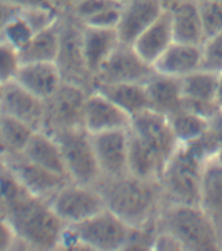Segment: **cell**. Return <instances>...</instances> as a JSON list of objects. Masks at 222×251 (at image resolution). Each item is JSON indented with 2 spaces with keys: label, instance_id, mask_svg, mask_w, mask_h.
Masks as SVG:
<instances>
[{
  "label": "cell",
  "instance_id": "7c38bea8",
  "mask_svg": "<svg viewBox=\"0 0 222 251\" xmlns=\"http://www.w3.org/2000/svg\"><path fill=\"white\" fill-rule=\"evenodd\" d=\"M7 168L31 195L47 201L63 184L70 180L66 176L35 164L23 153L7 156Z\"/></svg>",
  "mask_w": 222,
  "mask_h": 251
},
{
  "label": "cell",
  "instance_id": "d590c367",
  "mask_svg": "<svg viewBox=\"0 0 222 251\" xmlns=\"http://www.w3.org/2000/svg\"><path fill=\"white\" fill-rule=\"evenodd\" d=\"M17 235L7 216L0 215V251L15 250Z\"/></svg>",
  "mask_w": 222,
  "mask_h": 251
},
{
  "label": "cell",
  "instance_id": "3957f363",
  "mask_svg": "<svg viewBox=\"0 0 222 251\" xmlns=\"http://www.w3.org/2000/svg\"><path fill=\"white\" fill-rule=\"evenodd\" d=\"M156 226L172 234L182 250H221L219 231L199 204L164 203Z\"/></svg>",
  "mask_w": 222,
  "mask_h": 251
},
{
  "label": "cell",
  "instance_id": "d4e9b609",
  "mask_svg": "<svg viewBox=\"0 0 222 251\" xmlns=\"http://www.w3.org/2000/svg\"><path fill=\"white\" fill-rule=\"evenodd\" d=\"M23 154L35 164L68 178L58 140L55 139L54 135H51L45 129H37L33 133L26 148L24 149Z\"/></svg>",
  "mask_w": 222,
  "mask_h": 251
},
{
  "label": "cell",
  "instance_id": "4dcf8cb0",
  "mask_svg": "<svg viewBox=\"0 0 222 251\" xmlns=\"http://www.w3.org/2000/svg\"><path fill=\"white\" fill-rule=\"evenodd\" d=\"M205 39L222 31L221 0H197Z\"/></svg>",
  "mask_w": 222,
  "mask_h": 251
},
{
  "label": "cell",
  "instance_id": "6da1fadb",
  "mask_svg": "<svg viewBox=\"0 0 222 251\" xmlns=\"http://www.w3.org/2000/svg\"><path fill=\"white\" fill-rule=\"evenodd\" d=\"M0 188L7 203V219L17 235L15 249H59L66 224L50 203L31 195L7 166L0 170Z\"/></svg>",
  "mask_w": 222,
  "mask_h": 251
},
{
  "label": "cell",
  "instance_id": "83f0119b",
  "mask_svg": "<svg viewBox=\"0 0 222 251\" xmlns=\"http://www.w3.org/2000/svg\"><path fill=\"white\" fill-rule=\"evenodd\" d=\"M59 45L60 19L49 27L35 31L26 46L20 50L21 62H55L58 56Z\"/></svg>",
  "mask_w": 222,
  "mask_h": 251
},
{
  "label": "cell",
  "instance_id": "1f68e13d",
  "mask_svg": "<svg viewBox=\"0 0 222 251\" xmlns=\"http://www.w3.org/2000/svg\"><path fill=\"white\" fill-rule=\"evenodd\" d=\"M21 63L20 51L0 38V82L8 84L15 81Z\"/></svg>",
  "mask_w": 222,
  "mask_h": 251
},
{
  "label": "cell",
  "instance_id": "60d3db41",
  "mask_svg": "<svg viewBox=\"0 0 222 251\" xmlns=\"http://www.w3.org/2000/svg\"><path fill=\"white\" fill-rule=\"evenodd\" d=\"M216 103L219 106V109L222 111V71L220 72L219 78V88H217V96H216Z\"/></svg>",
  "mask_w": 222,
  "mask_h": 251
},
{
  "label": "cell",
  "instance_id": "e575fe53",
  "mask_svg": "<svg viewBox=\"0 0 222 251\" xmlns=\"http://www.w3.org/2000/svg\"><path fill=\"white\" fill-rule=\"evenodd\" d=\"M203 68L211 71H222V31L203 43Z\"/></svg>",
  "mask_w": 222,
  "mask_h": 251
},
{
  "label": "cell",
  "instance_id": "8d00e7d4",
  "mask_svg": "<svg viewBox=\"0 0 222 251\" xmlns=\"http://www.w3.org/2000/svg\"><path fill=\"white\" fill-rule=\"evenodd\" d=\"M153 250H182V246L172 234H169L168 231L160 230L157 229L156 235L153 238Z\"/></svg>",
  "mask_w": 222,
  "mask_h": 251
},
{
  "label": "cell",
  "instance_id": "ac0fdd59",
  "mask_svg": "<svg viewBox=\"0 0 222 251\" xmlns=\"http://www.w3.org/2000/svg\"><path fill=\"white\" fill-rule=\"evenodd\" d=\"M156 72L182 78L203 68V45L174 42L153 64Z\"/></svg>",
  "mask_w": 222,
  "mask_h": 251
},
{
  "label": "cell",
  "instance_id": "ba28073f",
  "mask_svg": "<svg viewBox=\"0 0 222 251\" xmlns=\"http://www.w3.org/2000/svg\"><path fill=\"white\" fill-rule=\"evenodd\" d=\"M90 90L74 82L63 81L56 92L45 101V119L41 129L56 133L82 127V113Z\"/></svg>",
  "mask_w": 222,
  "mask_h": 251
},
{
  "label": "cell",
  "instance_id": "ab89813d",
  "mask_svg": "<svg viewBox=\"0 0 222 251\" xmlns=\"http://www.w3.org/2000/svg\"><path fill=\"white\" fill-rule=\"evenodd\" d=\"M49 1L60 13H68L78 3V0H49Z\"/></svg>",
  "mask_w": 222,
  "mask_h": 251
},
{
  "label": "cell",
  "instance_id": "30bf717a",
  "mask_svg": "<svg viewBox=\"0 0 222 251\" xmlns=\"http://www.w3.org/2000/svg\"><path fill=\"white\" fill-rule=\"evenodd\" d=\"M153 72L152 64L145 62L132 45L119 42L96 75V85L123 82L144 84Z\"/></svg>",
  "mask_w": 222,
  "mask_h": 251
},
{
  "label": "cell",
  "instance_id": "f1b7e54d",
  "mask_svg": "<svg viewBox=\"0 0 222 251\" xmlns=\"http://www.w3.org/2000/svg\"><path fill=\"white\" fill-rule=\"evenodd\" d=\"M169 118L179 144H190L199 140L211 128V119L186 106L169 115Z\"/></svg>",
  "mask_w": 222,
  "mask_h": 251
},
{
  "label": "cell",
  "instance_id": "b9f144b4",
  "mask_svg": "<svg viewBox=\"0 0 222 251\" xmlns=\"http://www.w3.org/2000/svg\"><path fill=\"white\" fill-rule=\"evenodd\" d=\"M0 215L7 216V203H5V198H4L1 188H0Z\"/></svg>",
  "mask_w": 222,
  "mask_h": 251
},
{
  "label": "cell",
  "instance_id": "ee69618b",
  "mask_svg": "<svg viewBox=\"0 0 222 251\" xmlns=\"http://www.w3.org/2000/svg\"><path fill=\"white\" fill-rule=\"evenodd\" d=\"M175 1H178V0H161V3L164 4L165 8L170 7L173 3H175Z\"/></svg>",
  "mask_w": 222,
  "mask_h": 251
},
{
  "label": "cell",
  "instance_id": "bcb514c9",
  "mask_svg": "<svg viewBox=\"0 0 222 251\" xmlns=\"http://www.w3.org/2000/svg\"><path fill=\"white\" fill-rule=\"evenodd\" d=\"M220 247H221V250H222V234L220 235Z\"/></svg>",
  "mask_w": 222,
  "mask_h": 251
},
{
  "label": "cell",
  "instance_id": "7a4b0ae2",
  "mask_svg": "<svg viewBox=\"0 0 222 251\" xmlns=\"http://www.w3.org/2000/svg\"><path fill=\"white\" fill-rule=\"evenodd\" d=\"M96 187L105 207L132 227H143L157 221L164 205L158 179H145L133 174L101 176Z\"/></svg>",
  "mask_w": 222,
  "mask_h": 251
},
{
  "label": "cell",
  "instance_id": "2e32d148",
  "mask_svg": "<svg viewBox=\"0 0 222 251\" xmlns=\"http://www.w3.org/2000/svg\"><path fill=\"white\" fill-rule=\"evenodd\" d=\"M166 8L161 0H125L117 25L121 42L132 45L139 35L147 30Z\"/></svg>",
  "mask_w": 222,
  "mask_h": 251
},
{
  "label": "cell",
  "instance_id": "f35d334b",
  "mask_svg": "<svg viewBox=\"0 0 222 251\" xmlns=\"http://www.w3.org/2000/svg\"><path fill=\"white\" fill-rule=\"evenodd\" d=\"M12 5H15L19 9H30V8H41V7H50L54 8L51 5L49 0H5Z\"/></svg>",
  "mask_w": 222,
  "mask_h": 251
},
{
  "label": "cell",
  "instance_id": "484cf974",
  "mask_svg": "<svg viewBox=\"0 0 222 251\" xmlns=\"http://www.w3.org/2000/svg\"><path fill=\"white\" fill-rule=\"evenodd\" d=\"M94 89L105 94L131 117L149 109V100L144 84L123 82V84H98Z\"/></svg>",
  "mask_w": 222,
  "mask_h": 251
},
{
  "label": "cell",
  "instance_id": "7bdbcfd3",
  "mask_svg": "<svg viewBox=\"0 0 222 251\" xmlns=\"http://www.w3.org/2000/svg\"><path fill=\"white\" fill-rule=\"evenodd\" d=\"M7 166V153L0 147V170H3Z\"/></svg>",
  "mask_w": 222,
  "mask_h": 251
},
{
  "label": "cell",
  "instance_id": "4316f807",
  "mask_svg": "<svg viewBox=\"0 0 222 251\" xmlns=\"http://www.w3.org/2000/svg\"><path fill=\"white\" fill-rule=\"evenodd\" d=\"M162 170H164V164L160 160V157L157 156L156 152L129 129V174L145 178V179H158Z\"/></svg>",
  "mask_w": 222,
  "mask_h": 251
},
{
  "label": "cell",
  "instance_id": "4fadbf2b",
  "mask_svg": "<svg viewBox=\"0 0 222 251\" xmlns=\"http://www.w3.org/2000/svg\"><path fill=\"white\" fill-rule=\"evenodd\" d=\"M131 122L132 117L105 94L96 89L88 93L82 113V127L89 133L129 129Z\"/></svg>",
  "mask_w": 222,
  "mask_h": 251
},
{
  "label": "cell",
  "instance_id": "8fae6325",
  "mask_svg": "<svg viewBox=\"0 0 222 251\" xmlns=\"http://www.w3.org/2000/svg\"><path fill=\"white\" fill-rule=\"evenodd\" d=\"M129 129L156 152L162 161L164 168L169 158L180 145L174 133L169 115L152 109L141 111L132 117Z\"/></svg>",
  "mask_w": 222,
  "mask_h": 251
},
{
  "label": "cell",
  "instance_id": "9c48e42d",
  "mask_svg": "<svg viewBox=\"0 0 222 251\" xmlns=\"http://www.w3.org/2000/svg\"><path fill=\"white\" fill-rule=\"evenodd\" d=\"M49 203L66 225L81 223L105 209V201L98 188L68 180L63 184Z\"/></svg>",
  "mask_w": 222,
  "mask_h": 251
},
{
  "label": "cell",
  "instance_id": "ffe728a7",
  "mask_svg": "<svg viewBox=\"0 0 222 251\" xmlns=\"http://www.w3.org/2000/svg\"><path fill=\"white\" fill-rule=\"evenodd\" d=\"M166 9L172 19L175 41L194 45H203L205 42L197 0H178Z\"/></svg>",
  "mask_w": 222,
  "mask_h": 251
},
{
  "label": "cell",
  "instance_id": "d6a6232c",
  "mask_svg": "<svg viewBox=\"0 0 222 251\" xmlns=\"http://www.w3.org/2000/svg\"><path fill=\"white\" fill-rule=\"evenodd\" d=\"M34 33L35 31L33 30V27L27 24V21L21 16V13H19L5 26V29H4L1 35H0V38L7 41L9 45H12V46L16 47L20 51L21 49L26 46L27 42L34 35Z\"/></svg>",
  "mask_w": 222,
  "mask_h": 251
},
{
  "label": "cell",
  "instance_id": "603a6c76",
  "mask_svg": "<svg viewBox=\"0 0 222 251\" xmlns=\"http://www.w3.org/2000/svg\"><path fill=\"white\" fill-rule=\"evenodd\" d=\"M174 41L172 19L168 9H165L164 13L139 35L132 46L145 62L153 66Z\"/></svg>",
  "mask_w": 222,
  "mask_h": 251
},
{
  "label": "cell",
  "instance_id": "9a60e30c",
  "mask_svg": "<svg viewBox=\"0 0 222 251\" xmlns=\"http://www.w3.org/2000/svg\"><path fill=\"white\" fill-rule=\"evenodd\" d=\"M220 72L201 68L180 78L184 106L212 119L220 109L216 103Z\"/></svg>",
  "mask_w": 222,
  "mask_h": 251
},
{
  "label": "cell",
  "instance_id": "5b68a950",
  "mask_svg": "<svg viewBox=\"0 0 222 251\" xmlns=\"http://www.w3.org/2000/svg\"><path fill=\"white\" fill-rule=\"evenodd\" d=\"M85 250H124L133 227L107 208L81 223L67 225Z\"/></svg>",
  "mask_w": 222,
  "mask_h": 251
},
{
  "label": "cell",
  "instance_id": "44dd1931",
  "mask_svg": "<svg viewBox=\"0 0 222 251\" xmlns=\"http://www.w3.org/2000/svg\"><path fill=\"white\" fill-rule=\"evenodd\" d=\"M144 85L148 94L149 109L165 115H172L184 106L180 78L158 74L154 71L152 76L144 82Z\"/></svg>",
  "mask_w": 222,
  "mask_h": 251
},
{
  "label": "cell",
  "instance_id": "cb8c5ba5",
  "mask_svg": "<svg viewBox=\"0 0 222 251\" xmlns=\"http://www.w3.org/2000/svg\"><path fill=\"white\" fill-rule=\"evenodd\" d=\"M117 29L86 26L82 27V49L86 66L96 80V75L114 49L119 45Z\"/></svg>",
  "mask_w": 222,
  "mask_h": 251
},
{
  "label": "cell",
  "instance_id": "7402d4cb",
  "mask_svg": "<svg viewBox=\"0 0 222 251\" xmlns=\"http://www.w3.org/2000/svg\"><path fill=\"white\" fill-rule=\"evenodd\" d=\"M199 205L222 234V164L215 157L205 161L201 178Z\"/></svg>",
  "mask_w": 222,
  "mask_h": 251
},
{
  "label": "cell",
  "instance_id": "5bb4252c",
  "mask_svg": "<svg viewBox=\"0 0 222 251\" xmlns=\"http://www.w3.org/2000/svg\"><path fill=\"white\" fill-rule=\"evenodd\" d=\"M90 135L102 176H119L129 173V129H114Z\"/></svg>",
  "mask_w": 222,
  "mask_h": 251
},
{
  "label": "cell",
  "instance_id": "277c9868",
  "mask_svg": "<svg viewBox=\"0 0 222 251\" xmlns=\"http://www.w3.org/2000/svg\"><path fill=\"white\" fill-rule=\"evenodd\" d=\"M205 161L191 144L178 147L158 178L165 203L199 204Z\"/></svg>",
  "mask_w": 222,
  "mask_h": 251
},
{
  "label": "cell",
  "instance_id": "8992f818",
  "mask_svg": "<svg viewBox=\"0 0 222 251\" xmlns=\"http://www.w3.org/2000/svg\"><path fill=\"white\" fill-rule=\"evenodd\" d=\"M51 135H54L62 149L68 178L77 183L96 186L102 176L92 135L84 127L64 129Z\"/></svg>",
  "mask_w": 222,
  "mask_h": 251
},
{
  "label": "cell",
  "instance_id": "836d02e7",
  "mask_svg": "<svg viewBox=\"0 0 222 251\" xmlns=\"http://www.w3.org/2000/svg\"><path fill=\"white\" fill-rule=\"evenodd\" d=\"M123 4L124 0H78V3L68 13L82 24L102 12L122 7Z\"/></svg>",
  "mask_w": 222,
  "mask_h": 251
},
{
  "label": "cell",
  "instance_id": "f6af8a7d",
  "mask_svg": "<svg viewBox=\"0 0 222 251\" xmlns=\"http://www.w3.org/2000/svg\"><path fill=\"white\" fill-rule=\"evenodd\" d=\"M4 89H5V84H1V82H0V105H1V101H3Z\"/></svg>",
  "mask_w": 222,
  "mask_h": 251
},
{
  "label": "cell",
  "instance_id": "74e56055",
  "mask_svg": "<svg viewBox=\"0 0 222 251\" xmlns=\"http://www.w3.org/2000/svg\"><path fill=\"white\" fill-rule=\"evenodd\" d=\"M20 11L21 9L12 5L5 0H0V35L8 24L11 23V20H13L16 16L19 15Z\"/></svg>",
  "mask_w": 222,
  "mask_h": 251
},
{
  "label": "cell",
  "instance_id": "e0dca14e",
  "mask_svg": "<svg viewBox=\"0 0 222 251\" xmlns=\"http://www.w3.org/2000/svg\"><path fill=\"white\" fill-rule=\"evenodd\" d=\"M0 113L25 122L34 129H41L45 119V101L37 97L19 82L5 84Z\"/></svg>",
  "mask_w": 222,
  "mask_h": 251
},
{
  "label": "cell",
  "instance_id": "d6986e66",
  "mask_svg": "<svg viewBox=\"0 0 222 251\" xmlns=\"http://www.w3.org/2000/svg\"><path fill=\"white\" fill-rule=\"evenodd\" d=\"M15 81L46 101L60 88L64 78L55 62H26L21 63Z\"/></svg>",
  "mask_w": 222,
  "mask_h": 251
},
{
  "label": "cell",
  "instance_id": "7dc6e473",
  "mask_svg": "<svg viewBox=\"0 0 222 251\" xmlns=\"http://www.w3.org/2000/svg\"><path fill=\"white\" fill-rule=\"evenodd\" d=\"M0 147H1V144H0ZM1 148H3V147H1Z\"/></svg>",
  "mask_w": 222,
  "mask_h": 251
},
{
  "label": "cell",
  "instance_id": "f546056e",
  "mask_svg": "<svg viewBox=\"0 0 222 251\" xmlns=\"http://www.w3.org/2000/svg\"><path fill=\"white\" fill-rule=\"evenodd\" d=\"M35 131L25 122L0 113V144L7 156L23 153Z\"/></svg>",
  "mask_w": 222,
  "mask_h": 251
},
{
  "label": "cell",
  "instance_id": "52a82bcc",
  "mask_svg": "<svg viewBox=\"0 0 222 251\" xmlns=\"http://www.w3.org/2000/svg\"><path fill=\"white\" fill-rule=\"evenodd\" d=\"M82 25L70 13L60 17V45L55 63L62 72L64 81L74 82L93 90L96 80L86 66L82 49Z\"/></svg>",
  "mask_w": 222,
  "mask_h": 251
}]
</instances>
